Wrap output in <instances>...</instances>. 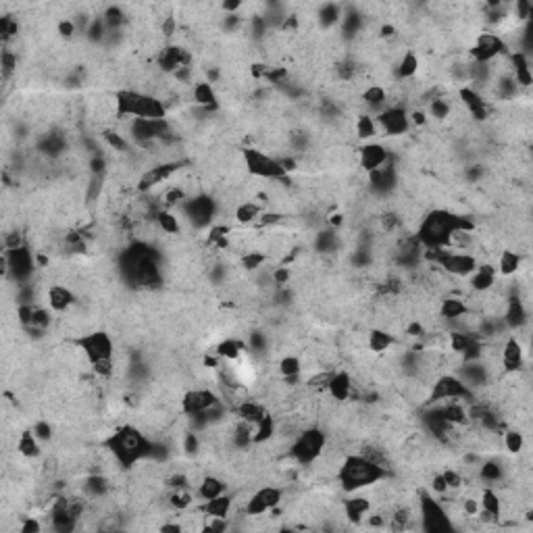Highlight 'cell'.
I'll use <instances>...</instances> for the list:
<instances>
[{
    "mask_svg": "<svg viewBox=\"0 0 533 533\" xmlns=\"http://www.w3.org/2000/svg\"><path fill=\"white\" fill-rule=\"evenodd\" d=\"M396 342H398L396 336L390 334L388 330H382V327L371 330L369 336H367V346H369L371 352H375V354H384V352H388L392 346H396Z\"/></svg>",
    "mask_w": 533,
    "mask_h": 533,
    "instance_id": "cell-28",
    "label": "cell"
},
{
    "mask_svg": "<svg viewBox=\"0 0 533 533\" xmlns=\"http://www.w3.org/2000/svg\"><path fill=\"white\" fill-rule=\"evenodd\" d=\"M442 475H444V479H446V486H448V490H450V492H454V490H460V488L464 486L462 473H460V471H456V469H446V471H442Z\"/></svg>",
    "mask_w": 533,
    "mask_h": 533,
    "instance_id": "cell-52",
    "label": "cell"
},
{
    "mask_svg": "<svg viewBox=\"0 0 533 533\" xmlns=\"http://www.w3.org/2000/svg\"><path fill=\"white\" fill-rule=\"evenodd\" d=\"M290 280H292V269L290 266H275L273 269V284L275 286H286V284H290Z\"/></svg>",
    "mask_w": 533,
    "mask_h": 533,
    "instance_id": "cell-55",
    "label": "cell"
},
{
    "mask_svg": "<svg viewBox=\"0 0 533 533\" xmlns=\"http://www.w3.org/2000/svg\"><path fill=\"white\" fill-rule=\"evenodd\" d=\"M432 490H434L436 494H440V496H446V494L450 492L448 486H446V479H444L442 473H436V475L432 477Z\"/></svg>",
    "mask_w": 533,
    "mask_h": 533,
    "instance_id": "cell-57",
    "label": "cell"
},
{
    "mask_svg": "<svg viewBox=\"0 0 533 533\" xmlns=\"http://www.w3.org/2000/svg\"><path fill=\"white\" fill-rule=\"evenodd\" d=\"M104 448L121 469H132L152 456L154 442L134 425H123L104 440Z\"/></svg>",
    "mask_w": 533,
    "mask_h": 533,
    "instance_id": "cell-2",
    "label": "cell"
},
{
    "mask_svg": "<svg viewBox=\"0 0 533 533\" xmlns=\"http://www.w3.org/2000/svg\"><path fill=\"white\" fill-rule=\"evenodd\" d=\"M388 102H390V96H388V92H386L384 86L373 84V86H369V88L362 92V104L367 106L369 111L377 113V115L388 109Z\"/></svg>",
    "mask_w": 533,
    "mask_h": 533,
    "instance_id": "cell-25",
    "label": "cell"
},
{
    "mask_svg": "<svg viewBox=\"0 0 533 533\" xmlns=\"http://www.w3.org/2000/svg\"><path fill=\"white\" fill-rule=\"evenodd\" d=\"M496 277L498 271L494 264H477V269L469 275V288L473 294H488L496 288Z\"/></svg>",
    "mask_w": 533,
    "mask_h": 533,
    "instance_id": "cell-18",
    "label": "cell"
},
{
    "mask_svg": "<svg viewBox=\"0 0 533 533\" xmlns=\"http://www.w3.org/2000/svg\"><path fill=\"white\" fill-rule=\"evenodd\" d=\"M242 9V3L240 0H225V3L221 5V11L227 13V15H236V11Z\"/></svg>",
    "mask_w": 533,
    "mask_h": 533,
    "instance_id": "cell-61",
    "label": "cell"
},
{
    "mask_svg": "<svg viewBox=\"0 0 533 533\" xmlns=\"http://www.w3.org/2000/svg\"><path fill=\"white\" fill-rule=\"evenodd\" d=\"M327 446V434L319 427H304L290 446V456L296 464H312L314 460H319L325 452Z\"/></svg>",
    "mask_w": 533,
    "mask_h": 533,
    "instance_id": "cell-5",
    "label": "cell"
},
{
    "mask_svg": "<svg viewBox=\"0 0 533 533\" xmlns=\"http://www.w3.org/2000/svg\"><path fill=\"white\" fill-rule=\"evenodd\" d=\"M408 119H410L414 125H425V123H427V115H425L423 111H412Z\"/></svg>",
    "mask_w": 533,
    "mask_h": 533,
    "instance_id": "cell-62",
    "label": "cell"
},
{
    "mask_svg": "<svg viewBox=\"0 0 533 533\" xmlns=\"http://www.w3.org/2000/svg\"><path fill=\"white\" fill-rule=\"evenodd\" d=\"M388 161H390V150H388L384 144L371 142V144H364V146L358 148V163H360V167H362L367 173L380 169V167L386 165Z\"/></svg>",
    "mask_w": 533,
    "mask_h": 533,
    "instance_id": "cell-17",
    "label": "cell"
},
{
    "mask_svg": "<svg viewBox=\"0 0 533 533\" xmlns=\"http://www.w3.org/2000/svg\"><path fill=\"white\" fill-rule=\"evenodd\" d=\"M109 490H111V482L100 473H92L82 482V492L88 498H94V500L104 498L106 494H109Z\"/></svg>",
    "mask_w": 533,
    "mask_h": 533,
    "instance_id": "cell-27",
    "label": "cell"
},
{
    "mask_svg": "<svg viewBox=\"0 0 533 533\" xmlns=\"http://www.w3.org/2000/svg\"><path fill=\"white\" fill-rule=\"evenodd\" d=\"M394 34H396V27L390 25V23H384V25L380 27V36L386 38V40H388V38H394Z\"/></svg>",
    "mask_w": 533,
    "mask_h": 533,
    "instance_id": "cell-63",
    "label": "cell"
},
{
    "mask_svg": "<svg viewBox=\"0 0 533 533\" xmlns=\"http://www.w3.org/2000/svg\"><path fill=\"white\" fill-rule=\"evenodd\" d=\"M25 246L23 244V238L19 232H13V234H5V250H15V248H21Z\"/></svg>",
    "mask_w": 533,
    "mask_h": 533,
    "instance_id": "cell-58",
    "label": "cell"
},
{
    "mask_svg": "<svg viewBox=\"0 0 533 533\" xmlns=\"http://www.w3.org/2000/svg\"><path fill=\"white\" fill-rule=\"evenodd\" d=\"M179 169H182V161H173V163L165 161V163H158V165H152V167L144 169L140 179H138V192L140 194L152 192L156 186L169 182Z\"/></svg>",
    "mask_w": 533,
    "mask_h": 533,
    "instance_id": "cell-13",
    "label": "cell"
},
{
    "mask_svg": "<svg viewBox=\"0 0 533 533\" xmlns=\"http://www.w3.org/2000/svg\"><path fill=\"white\" fill-rule=\"evenodd\" d=\"M156 63L158 69L167 75H173L182 67H192V55L190 50L177 44H167L156 52Z\"/></svg>",
    "mask_w": 533,
    "mask_h": 533,
    "instance_id": "cell-14",
    "label": "cell"
},
{
    "mask_svg": "<svg viewBox=\"0 0 533 533\" xmlns=\"http://www.w3.org/2000/svg\"><path fill=\"white\" fill-rule=\"evenodd\" d=\"M521 266H523V254H521L519 250L506 248V250H502V252L498 254V266H496V271H498L500 275L512 277L515 273H519Z\"/></svg>",
    "mask_w": 533,
    "mask_h": 533,
    "instance_id": "cell-30",
    "label": "cell"
},
{
    "mask_svg": "<svg viewBox=\"0 0 533 533\" xmlns=\"http://www.w3.org/2000/svg\"><path fill=\"white\" fill-rule=\"evenodd\" d=\"M77 348L84 352L86 360L90 364L98 362V360H109L115 358V342L111 338V334H106L102 330L98 332H90L77 338Z\"/></svg>",
    "mask_w": 533,
    "mask_h": 533,
    "instance_id": "cell-9",
    "label": "cell"
},
{
    "mask_svg": "<svg viewBox=\"0 0 533 533\" xmlns=\"http://www.w3.org/2000/svg\"><path fill=\"white\" fill-rule=\"evenodd\" d=\"M46 298H48V300H46L48 306L55 310V312H65V310H69V308L77 302L73 290L67 288V286H63V284H52V286H48Z\"/></svg>",
    "mask_w": 533,
    "mask_h": 533,
    "instance_id": "cell-22",
    "label": "cell"
},
{
    "mask_svg": "<svg viewBox=\"0 0 533 533\" xmlns=\"http://www.w3.org/2000/svg\"><path fill=\"white\" fill-rule=\"evenodd\" d=\"M375 123H377V134L382 132L384 136H390V138H398V136L406 134L408 127H410L408 113H406L404 106H400V104L388 106L386 111H382L375 117Z\"/></svg>",
    "mask_w": 533,
    "mask_h": 533,
    "instance_id": "cell-12",
    "label": "cell"
},
{
    "mask_svg": "<svg viewBox=\"0 0 533 533\" xmlns=\"http://www.w3.org/2000/svg\"><path fill=\"white\" fill-rule=\"evenodd\" d=\"M356 494V492H354ZM342 506H344V517L350 521V523H356V525H360L362 523V519H364V515H369V510L373 508V500L369 498V496H350V498H346L344 502H342Z\"/></svg>",
    "mask_w": 533,
    "mask_h": 533,
    "instance_id": "cell-23",
    "label": "cell"
},
{
    "mask_svg": "<svg viewBox=\"0 0 533 533\" xmlns=\"http://www.w3.org/2000/svg\"><path fill=\"white\" fill-rule=\"evenodd\" d=\"M266 260H269V256H266V252H260V250H250V252H244L240 256V264L250 273L260 271Z\"/></svg>",
    "mask_w": 533,
    "mask_h": 533,
    "instance_id": "cell-41",
    "label": "cell"
},
{
    "mask_svg": "<svg viewBox=\"0 0 533 533\" xmlns=\"http://www.w3.org/2000/svg\"><path fill=\"white\" fill-rule=\"evenodd\" d=\"M369 182H371V190L373 192H377L382 196L390 194L396 188V184H398V169H396V165L388 161L380 169L369 173Z\"/></svg>",
    "mask_w": 533,
    "mask_h": 533,
    "instance_id": "cell-20",
    "label": "cell"
},
{
    "mask_svg": "<svg viewBox=\"0 0 533 533\" xmlns=\"http://www.w3.org/2000/svg\"><path fill=\"white\" fill-rule=\"evenodd\" d=\"M277 436V421L273 414L266 412L258 423H256V430H254V446H262L266 442H271Z\"/></svg>",
    "mask_w": 533,
    "mask_h": 533,
    "instance_id": "cell-37",
    "label": "cell"
},
{
    "mask_svg": "<svg viewBox=\"0 0 533 533\" xmlns=\"http://www.w3.org/2000/svg\"><path fill=\"white\" fill-rule=\"evenodd\" d=\"M502 442H504V448L510 452V454H521L523 448H525V434L517 427L512 430H506L502 434Z\"/></svg>",
    "mask_w": 533,
    "mask_h": 533,
    "instance_id": "cell-43",
    "label": "cell"
},
{
    "mask_svg": "<svg viewBox=\"0 0 533 533\" xmlns=\"http://www.w3.org/2000/svg\"><path fill=\"white\" fill-rule=\"evenodd\" d=\"M234 412L238 414V419H242V421H246V423H252V425H256L264 414H266V408H264V404L262 402H256V400H250V398H246V400H242L236 408H234Z\"/></svg>",
    "mask_w": 533,
    "mask_h": 533,
    "instance_id": "cell-33",
    "label": "cell"
},
{
    "mask_svg": "<svg viewBox=\"0 0 533 533\" xmlns=\"http://www.w3.org/2000/svg\"><path fill=\"white\" fill-rule=\"evenodd\" d=\"M234 508V496H230L227 492L212 498V500H206L200 510L206 515V517H221V519H230V512Z\"/></svg>",
    "mask_w": 533,
    "mask_h": 533,
    "instance_id": "cell-31",
    "label": "cell"
},
{
    "mask_svg": "<svg viewBox=\"0 0 533 533\" xmlns=\"http://www.w3.org/2000/svg\"><path fill=\"white\" fill-rule=\"evenodd\" d=\"M115 115L119 119H167V104L163 98L146 94L142 90H117L115 92Z\"/></svg>",
    "mask_w": 533,
    "mask_h": 533,
    "instance_id": "cell-3",
    "label": "cell"
},
{
    "mask_svg": "<svg viewBox=\"0 0 533 533\" xmlns=\"http://www.w3.org/2000/svg\"><path fill=\"white\" fill-rule=\"evenodd\" d=\"M458 94H460V102L464 104V109L469 111V115L475 121H486L488 119L490 111H488V102H486L482 92L467 86V88H460Z\"/></svg>",
    "mask_w": 533,
    "mask_h": 533,
    "instance_id": "cell-19",
    "label": "cell"
},
{
    "mask_svg": "<svg viewBox=\"0 0 533 533\" xmlns=\"http://www.w3.org/2000/svg\"><path fill=\"white\" fill-rule=\"evenodd\" d=\"M506 52H508L506 42L498 34L484 32L477 36V42L471 48V57H473V63H477V65H488L500 57H506Z\"/></svg>",
    "mask_w": 533,
    "mask_h": 533,
    "instance_id": "cell-10",
    "label": "cell"
},
{
    "mask_svg": "<svg viewBox=\"0 0 533 533\" xmlns=\"http://www.w3.org/2000/svg\"><path fill=\"white\" fill-rule=\"evenodd\" d=\"M17 34H19V23H17V19H13L11 15H3V17H0V36H3L5 46H7L11 40H15Z\"/></svg>",
    "mask_w": 533,
    "mask_h": 533,
    "instance_id": "cell-49",
    "label": "cell"
},
{
    "mask_svg": "<svg viewBox=\"0 0 533 533\" xmlns=\"http://www.w3.org/2000/svg\"><path fill=\"white\" fill-rule=\"evenodd\" d=\"M244 350V344L240 340H234V338H227V340H221L217 344V356L223 358V360H236Z\"/></svg>",
    "mask_w": 533,
    "mask_h": 533,
    "instance_id": "cell-42",
    "label": "cell"
},
{
    "mask_svg": "<svg viewBox=\"0 0 533 533\" xmlns=\"http://www.w3.org/2000/svg\"><path fill=\"white\" fill-rule=\"evenodd\" d=\"M21 533H36V531H40L42 529V525L34 519V517H23V523L17 527Z\"/></svg>",
    "mask_w": 533,
    "mask_h": 533,
    "instance_id": "cell-59",
    "label": "cell"
},
{
    "mask_svg": "<svg viewBox=\"0 0 533 533\" xmlns=\"http://www.w3.org/2000/svg\"><path fill=\"white\" fill-rule=\"evenodd\" d=\"M327 394L332 396V400H336L340 404L348 402L352 398V394H354V382L350 377V373L336 371L332 375V380H330V384H327Z\"/></svg>",
    "mask_w": 533,
    "mask_h": 533,
    "instance_id": "cell-21",
    "label": "cell"
},
{
    "mask_svg": "<svg viewBox=\"0 0 533 533\" xmlns=\"http://www.w3.org/2000/svg\"><path fill=\"white\" fill-rule=\"evenodd\" d=\"M100 17H102V21H104V25L109 32H121L123 23L127 21L125 11L121 7H106Z\"/></svg>",
    "mask_w": 533,
    "mask_h": 533,
    "instance_id": "cell-40",
    "label": "cell"
},
{
    "mask_svg": "<svg viewBox=\"0 0 533 533\" xmlns=\"http://www.w3.org/2000/svg\"><path fill=\"white\" fill-rule=\"evenodd\" d=\"M450 113H452V104H450L446 98H434V100L430 102V115H432L434 119L444 121V119L450 117Z\"/></svg>",
    "mask_w": 533,
    "mask_h": 533,
    "instance_id": "cell-50",
    "label": "cell"
},
{
    "mask_svg": "<svg viewBox=\"0 0 533 533\" xmlns=\"http://www.w3.org/2000/svg\"><path fill=\"white\" fill-rule=\"evenodd\" d=\"M32 432L36 434V438H38L40 442H50V440H52V425H50L48 421H36L34 427H32Z\"/></svg>",
    "mask_w": 533,
    "mask_h": 533,
    "instance_id": "cell-54",
    "label": "cell"
},
{
    "mask_svg": "<svg viewBox=\"0 0 533 533\" xmlns=\"http://www.w3.org/2000/svg\"><path fill=\"white\" fill-rule=\"evenodd\" d=\"M440 317L446 319V321H456V319H460L462 314L469 312V304L462 300V298H456V296H446L442 302H440V308H438Z\"/></svg>",
    "mask_w": 533,
    "mask_h": 533,
    "instance_id": "cell-36",
    "label": "cell"
},
{
    "mask_svg": "<svg viewBox=\"0 0 533 533\" xmlns=\"http://www.w3.org/2000/svg\"><path fill=\"white\" fill-rule=\"evenodd\" d=\"M15 448H17V454H21L23 458H40V454H42V442L36 438V434L32 430H23L19 434Z\"/></svg>",
    "mask_w": 533,
    "mask_h": 533,
    "instance_id": "cell-34",
    "label": "cell"
},
{
    "mask_svg": "<svg viewBox=\"0 0 533 533\" xmlns=\"http://www.w3.org/2000/svg\"><path fill=\"white\" fill-rule=\"evenodd\" d=\"M419 517H421V529L427 533H442V531H452L454 523L444 508L440 500H436L427 492H419Z\"/></svg>",
    "mask_w": 533,
    "mask_h": 533,
    "instance_id": "cell-7",
    "label": "cell"
},
{
    "mask_svg": "<svg viewBox=\"0 0 533 533\" xmlns=\"http://www.w3.org/2000/svg\"><path fill=\"white\" fill-rule=\"evenodd\" d=\"M284 500V492L275 486H262L258 488L254 494L248 496L246 504H244V515L246 517H262L266 512L275 510Z\"/></svg>",
    "mask_w": 533,
    "mask_h": 533,
    "instance_id": "cell-11",
    "label": "cell"
},
{
    "mask_svg": "<svg viewBox=\"0 0 533 533\" xmlns=\"http://www.w3.org/2000/svg\"><path fill=\"white\" fill-rule=\"evenodd\" d=\"M262 215V206L254 200H244V202H238L236 208H234V219L242 225H250V223H256L258 217Z\"/></svg>",
    "mask_w": 533,
    "mask_h": 533,
    "instance_id": "cell-35",
    "label": "cell"
},
{
    "mask_svg": "<svg viewBox=\"0 0 533 533\" xmlns=\"http://www.w3.org/2000/svg\"><path fill=\"white\" fill-rule=\"evenodd\" d=\"M500 364L504 375H512V373H521L525 369V346L512 334H508L502 344Z\"/></svg>",
    "mask_w": 533,
    "mask_h": 533,
    "instance_id": "cell-15",
    "label": "cell"
},
{
    "mask_svg": "<svg viewBox=\"0 0 533 533\" xmlns=\"http://www.w3.org/2000/svg\"><path fill=\"white\" fill-rule=\"evenodd\" d=\"M450 400H462V402H473L477 400L475 394L460 382V377L456 373H446V375H440L427 394V402L425 406H436V404H444Z\"/></svg>",
    "mask_w": 533,
    "mask_h": 533,
    "instance_id": "cell-8",
    "label": "cell"
},
{
    "mask_svg": "<svg viewBox=\"0 0 533 533\" xmlns=\"http://www.w3.org/2000/svg\"><path fill=\"white\" fill-rule=\"evenodd\" d=\"M175 27H177L175 17H167V19L163 21V36H165V38H173V36H175Z\"/></svg>",
    "mask_w": 533,
    "mask_h": 533,
    "instance_id": "cell-60",
    "label": "cell"
},
{
    "mask_svg": "<svg viewBox=\"0 0 533 533\" xmlns=\"http://www.w3.org/2000/svg\"><path fill=\"white\" fill-rule=\"evenodd\" d=\"M356 136L360 140H371L377 136V123H375V117H371L369 113H362L358 115L356 119Z\"/></svg>",
    "mask_w": 533,
    "mask_h": 533,
    "instance_id": "cell-44",
    "label": "cell"
},
{
    "mask_svg": "<svg viewBox=\"0 0 533 533\" xmlns=\"http://www.w3.org/2000/svg\"><path fill=\"white\" fill-rule=\"evenodd\" d=\"M240 156L250 175L264 182H288V173L284 171V167L277 163V158L273 154H266L258 148H242Z\"/></svg>",
    "mask_w": 533,
    "mask_h": 533,
    "instance_id": "cell-6",
    "label": "cell"
},
{
    "mask_svg": "<svg viewBox=\"0 0 533 533\" xmlns=\"http://www.w3.org/2000/svg\"><path fill=\"white\" fill-rule=\"evenodd\" d=\"M332 375H334V371H321V373H317V375H312L306 384L310 390H327Z\"/></svg>",
    "mask_w": 533,
    "mask_h": 533,
    "instance_id": "cell-53",
    "label": "cell"
},
{
    "mask_svg": "<svg viewBox=\"0 0 533 533\" xmlns=\"http://www.w3.org/2000/svg\"><path fill=\"white\" fill-rule=\"evenodd\" d=\"M477 477L486 482L488 488L500 486V482H504L506 477V467H502L500 460H482V464L477 469Z\"/></svg>",
    "mask_w": 533,
    "mask_h": 533,
    "instance_id": "cell-26",
    "label": "cell"
},
{
    "mask_svg": "<svg viewBox=\"0 0 533 533\" xmlns=\"http://www.w3.org/2000/svg\"><path fill=\"white\" fill-rule=\"evenodd\" d=\"M225 492H227V484L223 482V479L212 477V475H206V477L200 479L198 490H196V496L206 502V500H212V498H217V496H221V494H225Z\"/></svg>",
    "mask_w": 533,
    "mask_h": 533,
    "instance_id": "cell-29",
    "label": "cell"
},
{
    "mask_svg": "<svg viewBox=\"0 0 533 533\" xmlns=\"http://www.w3.org/2000/svg\"><path fill=\"white\" fill-rule=\"evenodd\" d=\"M17 63H19V59H17V52H15V50H11L9 46H5V50H3V57H0V65H3V79H5V82H9V79H11V75L17 71Z\"/></svg>",
    "mask_w": 533,
    "mask_h": 533,
    "instance_id": "cell-46",
    "label": "cell"
},
{
    "mask_svg": "<svg viewBox=\"0 0 533 533\" xmlns=\"http://www.w3.org/2000/svg\"><path fill=\"white\" fill-rule=\"evenodd\" d=\"M417 71H419V57H417V52H414V50H404L402 57L398 59V63H396V67H394V75H396L398 79L408 82V79H412V77L417 75Z\"/></svg>",
    "mask_w": 533,
    "mask_h": 533,
    "instance_id": "cell-32",
    "label": "cell"
},
{
    "mask_svg": "<svg viewBox=\"0 0 533 533\" xmlns=\"http://www.w3.org/2000/svg\"><path fill=\"white\" fill-rule=\"evenodd\" d=\"M454 232H475V221L467 215H456L446 208H436L427 212L417 230V240L425 250L430 248H450V238Z\"/></svg>",
    "mask_w": 533,
    "mask_h": 533,
    "instance_id": "cell-1",
    "label": "cell"
},
{
    "mask_svg": "<svg viewBox=\"0 0 533 533\" xmlns=\"http://www.w3.org/2000/svg\"><path fill=\"white\" fill-rule=\"evenodd\" d=\"M192 98H194V102L200 106V109H204V111H215L217 106H219L217 92H215V88H212V84H208L206 79L194 84V88H192Z\"/></svg>",
    "mask_w": 533,
    "mask_h": 533,
    "instance_id": "cell-24",
    "label": "cell"
},
{
    "mask_svg": "<svg viewBox=\"0 0 533 533\" xmlns=\"http://www.w3.org/2000/svg\"><path fill=\"white\" fill-rule=\"evenodd\" d=\"M102 136H104V142L109 144L113 150H117V152H121V154H129V152H132V150H129V140H125L123 134L109 129V132H104Z\"/></svg>",
    "mask_w": 533,
    "mask_h": 533,
    "instance_id": "cell-51",
    "label": "cell"
},
{
    "mask_svg": "<svg viewBox=\"0 0 533 533\" xmlns=\"http://www.w3.org/2000/svg\"><path fill=\"white\" fill-rule=\"evenodd\" d=\"M194 504V496L190 490H173L169 494V506L173 510H188Z\"/></svg>",
    "mask_w": 533,
    "mask_h": 533,
    "instance_id": "cell-47",
    "label": "cell"
},
{
    "mask_svg": "<svg viewBox=\"0 0 533 533\" xmlns=\"http://www.w3.org/2000/svg\"><path fill=\"white\" fill-rule=\"evenodd\" d=\"M158 230H161V234L165 236H177L182 232V221H179V215H175V212H171L169 208H161L156 212L154 217Z\"/></svg>",
    "mask_w": 533,
    "mask_h": 533,
    "instance_id": "cell-38",
    "label": "cell"
},
{
    "mask_svg": "<svg viewBox=\"0 0 533 533\" xmlns=\"http://www.w3.org/2000/svg\"><path fill=\"white\" fill-rule=\"evenodd\" d=\"M280 373H282L284 380L300 377V373H302V360H300L296 354H286V356L280 360Z\"/></svg>",
    "mask_w": 533,
    "mask_h": 533,
    "instance_id": "cell-45",
    "label": "cell"
},
{
    "mask_svg": "<svg viewBox=\"0 0 533 533\" xmlns=\"http://www.w3.org/2000/svg\"><path fill=\"white\" fill-rule=\"evenodd\" d=\"M57 32H59V36H61V38H67V40H71V38L77 34V27H75L73 19H61V21L57 23Z\"/></svg>",
    "mask_w": 533,
    "mask_h": 533,
    "instance_id": "cell-56",
    "label": "cell"
},
{
    "mask_svg": "<svg viewBox=\"0 0 533 533\" xmlns=\"http://www.w3.org/2000/svg\"><path fill=\"white\" fill-rule=\"evenodd\" d=\"M106 34H109V29H106L102 17H94L90 27H88V32H86V40L92 42V44H100V42L106 40Z\"/></svg>",
    "mask_w": 533,
    "mask_h": 533,
    "instance_id": "cell-48",
    "label": "cell"
},
{
    "mask_svg": "<svg viewBox=\"0 0 533 533\" xmlns=\"http://www.w3.org/2000/svg\"><path fill=\"white\" fill-rule=\"evenodd\" d=\"M317 21H319V25H321L323 29H330V27L338 25L342 21V7L334 5V3L321 5V7H319V11H317Z\"/></svg>",
    "mask_w": 533,
    "mask_h": 533,
    "instance_id": "cell-39",
    "label": "cell"
},
{
    "mask_svg": "<svg viewBox=\"0 0 533 533\" xmlns=\"http://www.w3.org/2000/svg\"><path fill=\"white\" fill-rule=\"evenodd\" d=\"M336 477L344 492L354 494V492H360L364 488L377 486L380 482H384L388 477V471L375 462H371L362 454H350L340 462Z\"/></svg>",
    "mask_w": 533,
    "mask_h": 533,
    "instance_id": "cell-4",
    "label": "cell"
},
{
    "mask_svg": "<svg viewBox=\"0 0 533 533\" xmlns=\"http://www.w3.org/2000/svg\"><path fill=\"white\" fill-rule=\"evenodd\" d=\"M219 402V396L208 390V388H194L188 390L182 398V410L186 412V417L190 414H200L204 410H208L210 406H215Z\"/></svg>",
    "mask_w": 533,
    "mask_h": 533,
    "instance_id": "cell-16",
    "label": "cell"
}]
</instances>
